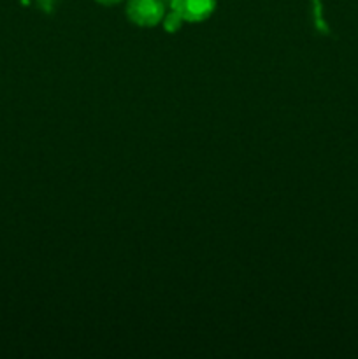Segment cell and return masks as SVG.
<instances>
[{
    "label": "cell",
    "instance_id": "obj_1",
    "mask_svg": "<svg viewBox=\"0 0 358 359\" xmlns=\"http://www.w3.org/2000/svg\"><path fill=\"white\" fill-rule=\"evenodd\" d=\"M164 16V0H128L126 4V18L135 27L153 28L161 23Z\"/></svg>",
    "mask_w": 358,
    "mask_h": 359
},
{
    "label": "cell",
    "instance_id": "obj_4",
    "mask_svg": "<svg viewBox=\"0 0 358 359\" xmlns=\"http://www.w3.org/2000/svg\"><path fill=\"white\" fill-rule=\"evenodd\" d=\"M95 2L102 4V6H116V4L123 2V0H95Z\"/></svg>",
    "mask_w": 358,
    "mask_h": 359
},
{
    "label": "cell",
    "instance_id": "obj_2",
    "mask_svg": "<svg viewBox=\"0 0 358 359\" xmlns=\"http://www.w3.org/2000/svg\"><path fill=\"white\" fill-rule=\"evenodd\" d=\"M171 9L186 23H202L216 11V0H171Z\"/></svg>",
    "mask_w": 358,
    "mask_h": 359
},
{
    "label": "cell",
    "instance_id": "obj_3",
    "mask_svg": "<svg viewBox=\"0 0 358 359\" xmlns=\"http://www.w3.org/2000/svg\"><path fill=\"white\" fill-rule=\"evenodd\" d=\"M183 23H185V20L172 9L171 13H165L164 20H161V27H164V30L168 32V34H175V32L181 30Z\"/></svg>",
    "mask_w": 358,
    "mask_h": 359
}]
</instances>
